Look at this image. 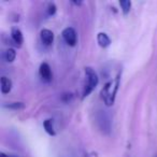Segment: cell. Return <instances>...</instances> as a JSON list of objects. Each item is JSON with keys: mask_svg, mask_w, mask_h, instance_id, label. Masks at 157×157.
<instances>
[{"mask_svg": "<svg viewBox=\"0 0 157 157\" xmlns=\"http://www.w3.org/2000/svg\"><path fill=\"white\" fill-rule=\"evenodd\" d=\"M11 38L16 46H18V48L22 46L23 42H24V37H23V33L20 29L16 28V27H13L11 30Z\"/></svg>", "mask_w": 157, "mask_h": 157, "instance_id": "52a82bcc", "label": "cell"}, {"mask_svg": "<svg viewBox=\"0 0 157 157\" xmlns=\"http://www.w3.org/2000/svg\"><path fill=\"white\" fill-rule=\"evenodd\" d=\"M2 107L7 108V109H11V110H22L25 108V103L20 102V101H16V102H8V103H3Z\"/></svg>", "mask_w": 157, "mask_h": 157, "instance_id": "7c38bea8", "label": "cell"}, {"mask_svg": "<svg viewBox=\"0 0 157 157\" xmlns=\"http://www.w3.org/2000/svg\"><path fill=\"white\" fill-rule=\"evenodd\" d=\"M71 98H72V95L71 94H63V97H61V99H63L65 102H68L69 100H71Z\"/></svg>", "mask_w": 157, "mask_h": 157, "instance_id": "9a60e30c", "label": "cell"}, {"mask_svg": "<svg viewBox=\"0 0 157 157\" xmlns=\"http://www.w3.org/2000/svg\"><path fill=\"white\" fill-rule=\"evenodd\" d=\"M120 7H121V9H122L123 14L127 15V14L130 12L131 1H129V0H122V1H120Z\"/></svg>", "mask_w": 157, "mask_h": 157, "instance_id": "4fadbf2b", "label": "cell"}, {"mask_svg": "<svg viewBox=\"0 0 157 157\" xmlns=\"http://www.w3.org/2000/svg\"><path fill=\"white\" fill-rule=\"evenodd\" d=\"M0 157H13V156H11V155H7V154H5V153H2Z\"/></svg>", "mask_w": 157, "mask_h": 157, "instance_id": "e0dca14e", "label": "cell"}, {"mask_svg": "<svg viewBox=\"0 0 157 157\" xmlns=\"http://www.w3.org/2000/svg\"><path fill=\"white\" fill-rule=\"evenodd\" d=\"M12 86H13V84H12V81L9 78H7V76L1 78V93L3 95L9 94L12 90Z\"/></svg>", "mask_w": 157, "mask_h": 157, "instance_id": "9c48e42d", "label": "cell"}, {"mask_svg": "<svg viewBox=\"0 0 157 157\" xmlns=\"http://www.w3.org/2000/svg\"><path fill=\"white\" fill-rule=\"evenodd\" d=\"M65 42L68 44L69 46H75L78 43V35H76V31L74 28L72 27H67L63 30L61 33Z\"/></svg>", "mask_w": 157, "mask_h": 157, "instance_id": "277c9868", "label": "cell"}, {"mask_svg": "<svg viewBox=\"0 0 157 157\" xmlns=\"http://www.w3.org/2000/svg\"><path fill=\"white\" fill-rule=\"evenodd\" d=\"M71 3H72V5H74V6H81L82 5L81 1H71Z\"/></svg>", "mask_w": 157, "mask_h": 157, "instance_id": "2e32d148", "label": "cell"}, {"mask_svg": "<svg viewBox=\"0 0 157 157\" xmlns=\"http://www.w3.org/2000/svg\"><path fill=\"white\" fill-rule=\"evenodd\" d=\"M120 76H121V74L118 73L117 75H116L115 80H114V81L108 82V83L103 86L100 92L101 98L103 99V101H105L107 107H111L114 103V101H115L116 93H117L118 86H120V78H121Z\"/></svg>", "mask_w": 157, "mask_h": 157, "instance_id": "6da1fadb", "label": "cell"}, {"mask_svg": "<svg viewBox=\"0 0 157 157\" xmlns=\"http://www.w3.org/2000/svg\"><path fill=\"white\" fill-rule=\"evenodd\" d=\"M155 157H157V155H156V156H155Z\"/></svg>", "mask_w": 157, "mask_h": 157, "instance_id": "ac0fdd59", "label": "cell"}, {"mask_svg": "<svg viewBox=\"0 0 157 157\" xmlns=\"http://www.w3.org/2000/svg\"><path fill=\"white\" fill-rule=\"evenodd\" d=\"M97 42H98L99 46L105 48H108V46H110V44H111V39H110L109 36L105 33H99L98 35H97Z\"/></svg>", "mask_w": 157, "mask_h": 157, "instance_id": "ba28073f", "label": "cell"}, {"mask_svg": "<svg viewBox=\"0 0 157 157\" xmlns=\"http://www.w3.org/2000/svg\"><path fill=\"white\" fill-rule=\"evenodd\" d=\"M39 75L41 80L45 83H50L53 78V72L48 63H42L39 67Z\"/></svg>", "mask_w": 157, "mask_h": 157, "instance_id": "5b68a950", "label": "cell"}, {"mask_svg": "<svg viewBox=\"0 0 157 157\" xmlns=\"http://www.w3.org/2000/svg\"><path fill=\"white\" fill-rule=\"evenodd\" d=\"M2 58L5 59L7 63H13L16 58V52L14 48H8L2 54Z\"/></svg>", "mask_w": 157, "mask_h": 157, "instance_id": "8fae6325", "label": "cell"}, {"mask_svg": "<svg viewBox=\"0 0 157 157\" xmlns=\"http://www.w3.org/2000/svg\"><path fill=\"white\" fill-rule=\"evenodd\" d=\"M43 128H44V130L46 131L48 135L53 136V137L56 135V131H55V128H54V122H53V120H51V118H48V120L44 121Z\"/></svg>", "mask_w": 157, "mask_h": 157, "instance_id": "30bf717a", "label": "cell"}, {"mask_svg": "<svg viewBox=\"0 0 157 157\" xmlns=\"http://www.w3.org/2000/svg\"><path fill=\"white\" fill-rule=\"evenodd\" d=\"M40 38H41V41L44 45L50 46L54 42V33L50 29H42L40 31Z\"/></svg>", "mask_w": 157, "mask_h": 157, "instance_id": "8992f818", "label": "cell"}, {"mask_svg": "<svg viewBox=\"0 0 157 157\" xmlns=\"http://www.w3.org/2000/svg\"><path fill=\"white\" fill-rule=\"evenodd\" d=\"M84 72H85V76H86V83L84 85L83 88V98L90 96V94L97 87L99 83V78L97 75L96 71L93 69L92 67H85L84 69Z\"/></svg>", "mask_w": 157, "mask_h": 157, "instance_id": "7a4b0ae2", "label": "cell"}, {"mask_svg": "<svg viewBox=\"0 0 157 157\" xmlns=\"http://www.w3.org/2000/svg\"><path fill=\"white\" fill-rule=\"evenodd\" d=\"M56 10H57V8H56V6H55V3H53V2L48 3V8H46V12H48V15L53 16L55 13H56Z\"/></svg>", "mask_w": 157, "mask_h": 157, "instance_id": "5bb4252c", "label": "cell"}, {"mask_svg": "<svg viewBox=\"0 0 157 157\" xmlns=\"http://www.w3.org/2000/svg\"><path fill=\"white\" fill-rule=\"evenodd\" d=\"M96 124L98 129L103 135H110L111 132V117L105 110H99L96 113Z\"/></svg>", "mask_w": 157, "mask_h": 157, "instance_id": "3957f363", "label": "cell"}]
</instances>
